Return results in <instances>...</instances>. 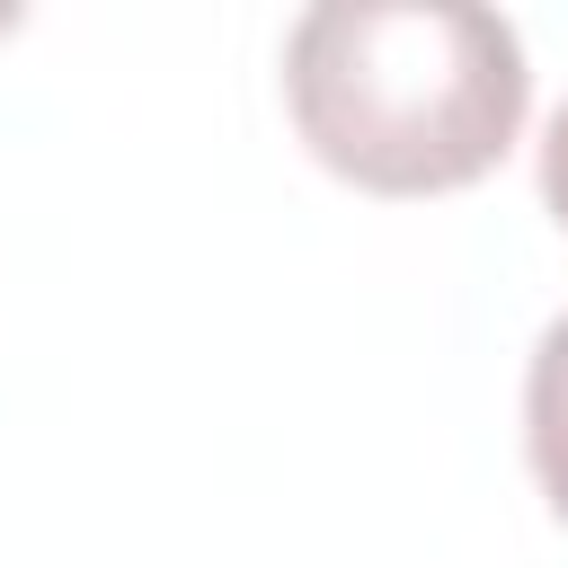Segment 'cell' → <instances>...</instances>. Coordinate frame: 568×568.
Instances as JSON below:
<instances>
[{"label":"cell","instance_id":"obj_1","mask_svg":"<svg viewBox=\"0 0 568 568\" xmlns=\"http://www.w3.org/2000/svg\"><path fill=\"white\" fill-rule=\"evenodd\" d=\"M284 106L364 195H453L506 160L532 106L524 36L470 0H320L284 36Z\"/></svg>","mask_w":568,"mask_h":568},{"label":"cell","instance_id":"obj_3","mask_svg":"<svg viewBox=\"0 0 568 568\" xmlns=\"http://www.w3.org/2000/svg\"><path fill=\"white\" fill-rule=\"evenodd\" d=\"M541 204L568 222V106H559L550 133H541Z\"/></svg>","mask_w":568,"mask_h":568},{"label":"cell","instance_id":"obj_2","mask_svg":"<svg viewBox=\"0 0 568 568\" xmlns=\"http://www.w3.org/2000/svg\"><path fill=\"white\" fill-rule=\"evenodd\" d=\"M524 444H532V479H541L550 515L568 524V311L532 346V373H524Z\"/></svg>","mask_w":568,"mask_h":568}]
</instances>
